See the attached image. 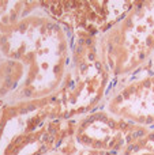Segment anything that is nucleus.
Returning a JSON list of instances; mask_svg holds the SVG:
<instances>
[{"label": "nucleus", "instance_id": "obj_12", "mask_svg": "<svg viewBox=\"0 0 154 155\" xmlns=\"http://www.w3.org/2000/svg\"><path fill=\"white\" fill-rule=\"evenodd\" d=\"M48 155H64V154L59 153V151H53V153H51V154H48Z\"/></svg>", "mask_w": 154, "mask_h": 155}, {"label": "nucleus", "instance_id": "obj_9", "mask_svg": "<svg viewBox=\"0 0 154 155\" xmlns=\"http://www.w3.org/2000/svg\"><path fill=\"white\" fill-rule=\"evenodd\" d=\"M76 155H120L113 151H104V150H93V148H78Z\"/></svg>", "mask_w": 154, "mask_h": 155}, {"label": "nucleus", "instance_id": "obj_2", "mask_svg": "<svg viewBox=\"0 0 154 155\" xmlns=\"http://www.w3.org/2000/svg\"><path fill=\"white\" fill-rule=\"evenodd\" d=\"M113 86L109 71L97 53V37L71 30V59L60 87L51 102L57 117L76 120L104 105Z\"/></svg>", "mask_w": 154, "mask_h": 155}, {"label": "nucleus", "instance_id": "obj_4", "mask_svg": "<svg viewBox=\"0 0 154 155\" xmlns=\"http://www.w3.org/2000/svg\"><path fill=\"white\" fill-rule=\"evenodd\" d=\"M97 53L113 83L149 64L154 54V0L134 2L116 23L97 35Z\"/></svg>", "mask_w": 154, "mask_h": 155}, {"label": "nucleus", "instance_id": "obj_8", "mask_svg": "<svg viewBox=\"0 0 154 155\" xmlns=\"http://www.w3.org/2000/svg\"><path fill=\"white\" fill-rule=\"evenodd\" d=\"M136 150H146L154 153V128H150L146 135H143L141 139H138L132 144H130L126 150H123L120 153V155H126L131 153V151H136Z\"/></svg>", "mask_w": 154, "mask_h": 155}, {"label": "nucleus", "instance_id": "obj_6", "mask_svg": "<svg viewBox=\"0 0 154 155\" xmlns=\"http://www.w3.org/2000/svg\"><path fill=\"white\" fill-rule=\"evenodd\" d=\"M102 107L131 123L154 128V74L149 64L113 83Z\"/></svg>", "mask_w": 154, "mask_h": 155}, {"label": "nucleus", "instance_id": "obj_10", "mask_svg": "<svg viewBox=\"0 0 154 155\" xmlns=\"http://www.w3.org/2000/svg\"><path fill=\"white\" fill-rule=\"evenodd\" d=\"M126 155H154V153L146 151V150H136V151H131V153H128Z\"/></svg>", "mask_w": 154, "mask_h": 155}, {"label": "nucleus", "instance_id": "obj_3", "mask_svg": "<svg viewBox=\"0 0 154 155\" xmlns=\"http://www.w3.org/2000/svg\"><path fill=\"white\" fill-rule=\"evenodd\" d=\"M76 120H63L51 98L4 104L0 106V155H48L68 134Z\"/></svg>", "mask_w": 154, "mask_h": 155}, {"label": "nucleus", "instance_id": "obj_1", "mask_svg": "<svg viewBox=\"0 0 154 155\" xmlns=\"http://www.w3.org/2000/svg\"><path fill=\"white\" fill-rule=\"evenodd\" d=\"M0 59L21 65L23 82L7 104L53 95L71 59V30L42 2H0Z\"/></svg>", "mask_w": 154, "mask_h": 155}, {"label": "nucleus", "instance_id": "obj_5", "mask_svg": "<svg viewBox=\"0 0 154 155\" xmlns=\"http://www.w3.org/2000/svg\"><path fill=\"white\" fill-rule=\"evenodd\" d=\"M149 129L112 114L101 106L83 117L76 118L74 139L81 148L120 154L130 144L146 135Z\"/></svg>", "mask_w": 154, "mask_h": 155}, {"label": "nucleus", "instance_id": "obj_11", "mask_svg": "<svg viewBox=\"0 0 154 155\" xmlns=\"http://www.w3.org/2000/svg\"><path fill=\"white\" fill-rule=\"evenodd\" d=\"M149 68H150V71L154 74V54H153V57H152V60L149 61Z\"/></svg>", "mask_w": 154, "mask_h": 155}, {"label": "nucleus", "instance_id": "obj_7", "mask_svg": "<svg viewBox=\"0 0 154 155\" xmlns=\"http://www.w3.org/2000/svg\"><path fill=\"white\" fill-rule=\"evenodd\" d=\"M134 2H42V5L57 22L70 30L100 35L116 23Z\"/></svg>", "mask_w": 154, "mask_h": 155}]
</instances>
